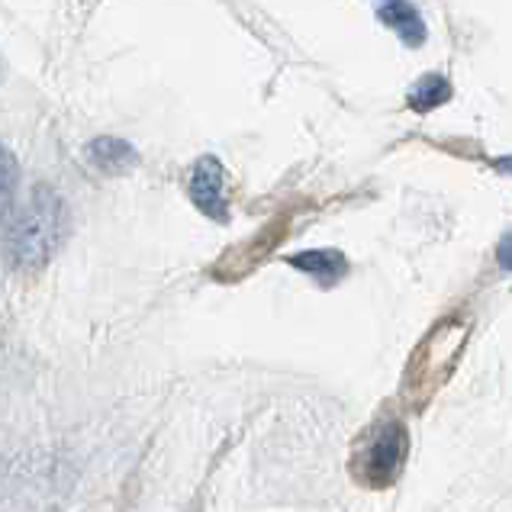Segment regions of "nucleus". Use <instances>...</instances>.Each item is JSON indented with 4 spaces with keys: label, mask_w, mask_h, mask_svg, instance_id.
Instances as JSON below:
<instances>
[{
    "label": "nucleus",
    "mask_w": 512,
    "mask_h": 512,
    "mask_svg": "<svg viewBox=\"0 0 512 512\" xmlns=\"http://www.w3.org/2000/svg\"><path fill=\"white\" fill-rule=\"evenodd\" d=\"M190 203L213 223H229V200H226V168L219 165V158L203 155L190 171L187 181Z\"/></svg>",
    "instance_id": "4"
},
{
    "label": "nucleus",
    "mask_w": 512,
    "mask_h": 512,
    "mask_svg": "<svg viewBox=\"0 0 512 512\" xmlns=\"http://www.w3.org/2000/svg\"><path fill=\"white\" fill-rule=\"evenodd\" d=\"M496 265L503 271H512V229L500 239V245H496Z\"/></svg>",
    "instance_id": "9"
},
{
    "label": "nucleus",
    "mask_w": 512,
    "mask_h": 512,
    "mask_svg": "<svg viewBox=\"0 0 512 512\" xmlns=\"http://www.w3.org/2000/svg\"><path fill=\"white\" fill-rule=\"evenodd\" d=\"M377 20L384 23L387 29L400 36L403 46L409 49H419L422 42H426L429 29H426V20L419 17V10L413 4H403V0H390V4H380L377 7Z\"/></svg>",
    "instance_id": "7"
},
{
    "label": "nucleus",
    "mask_w": 512,
    "mask_h": 512,
    "mask_svg": "<svg viewBox=\"0 0 512 512\" xmlns=\"http://www.w3.org/2000/svg\"><path fill=\"white\" fill-rule=\"evenodd\" d=\"M287 265L303 271L306 277H313L323 287L339 284L348 274V258L339 252V248H310V252H297L287 255Z\"/></svg>",
    "instance_id": "6"
},
{
    "label": "nucleus",
    "mask_w": 512,
    "mask_h": 512,
    "mask_svg": "<svg viewBox=\"0 0 512 512\" xmlns=\"http://www.w3.org/2000/svg\"><path fill=\"white\" fill-rule=\"evenodd\" d=\"M448 100H451V81L445 75H438V71H432V75H422L406 91V104L413 107L416 113H429L435 107L448 104Z\"/></svg>",
    "instance_id": "8"
},
{
    "label": "nucleus",
    "mask_w": 512,
    "mask_h": 512,
    "mask_svg": "<svg viewBox=\"0 0 512 512\" xmlns=\"http://www.w3.org/2000/svg\"><path fill=\"white\" fill-rule=\"evenodd\" d=\"M68 236V207L49 184L29 190L26 207L4 229L7 261L13 271H39L62 248Z\"/></svg>",
    "instance_id": "1"
},
{
    "label": "nucleus",
    "mask_w": 512,
    "mask_h": 512,
    "mask_svg": "<svg viewBox=\"0 0 512 512\" xmlns=\"http://www.w3.org/2000/svg\"><path fill=\"white\" fill-rule=\"evenodd\" d=\"M493 168H496V171H503V174H512V158H496Z\"/></svg>",
    "instance_id": "10"
},
{
    "label": "nucleus",
    "mask_w": 512,
    "mask_h": 512,
    "mask_svg": "<svg viewBox=\"0 0 512 512\" xmlns=\"http://www.w3.org/2000/svg\"><path fill=\"white\" fill-rule=\"evenodd\" d=\"M406 451H409L406 426L397 416H384L364 432L355 451V461H351V471H355V477L364 487L374 490L393 487L406 467Z\"/></svg>",
    "instance_id": "3"
},
{
    "label": "nucleus",
    "mask_w": 512,
    "mask_h": 512,
    "mask_svg": "<svg viewBox=\"0 0 512 512\" xmlns=\"http://www.w3.org/2000/svg\"><path fill=\"white\" fill-rule=\"evenodd\" d=\"M84 155H87V162H91V168L107 174V178H120V174H129L139 165V152L133 145L123 139H113V136L91 139Z\"/></svg>",
    "instance_id": "5"
},
{
    "label": "nucleus",
    "mask_w": 512,
    "mask_h": 512,
    "mask_svg": "<svg viewBox=\"0 0 512 512\" xmlns=\"http://www.w3.org/2000/svg\"><path fill=\"white\" fill-rule=\"evenodd\" d=\"M471 342V323L464 316H448L426 332L403 368V397L413 406H426L442 390Z\"/></svg>",
    "instance_id": "2"
}]
</instances>
